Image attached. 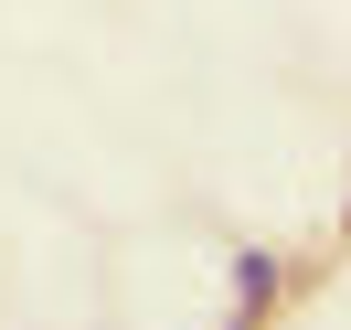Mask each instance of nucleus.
I'll list each match as a JSON object with an SVG mask.
<instances>
[{
  "label": "nucleus",
  "mask_w": 351,
  "mask_h": 330,
  "mask_svg": "<svg viewBox=\"0 0 351 330\" xmlns=\"http://www.w3.org/2000/svg\"><path fill=\"white\" fill-rule=\"evenodd\" d=\"M266 298H277V256H234V309L256 320Z\"/></svg>",
  "instance_id": "f257e3e1"
}]
</instances>
